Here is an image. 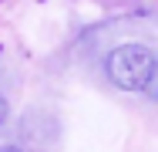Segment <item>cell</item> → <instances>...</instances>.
<instances>
[{"label": "cell", "instance_id": "1", "mask_svg": "<svg viewBox=\"0 0 158 152\" xmlns=\"http://www.w3.org/2000/svg\"><path fill=\"white\" fill-rule=\"evenodd\" d=\"M158 74V54L148 44H121L108 54V78L121 91H148Z\"/></svg>", "mask_w": 158, "mask_h": 152}, {"label": "cell", "instance_id": "2", "mask_svg": "<svg viewBox=\"0 0 158 152\" xmlns=\"http://www.w3.org/2000/svg\"><path fill=\"white\" fill-rule=\"evenodd\" d=\"M7 118H10V105H7V98L0 95V128L7 125Z\"/></svg>", "mask_w": 158, "mask_h": 152}, {"label": "cell", "instance_id": "3", "mask_svg": "<svg viewBox=\"0 0 158 152\" xmlns=\"http://www.w3.org/2000/svg\"><path fill=\"white\" fill-rule=\"evenodd\" d=\"M148 95H152V98H158V74H155V81L148 85Z\"/></svg>", "mask_w": 158, "mask_h": 152}, {"label": "cell", "instance_id": "4", "mask_svg": "<svg viewBox=\"0 0 158 152\" xmlns=\"http://www.w3.org/2000/svg\"><path fill=\"white\" fill-rule=\"evenodd\" d=\"M0 152H20V149H14V145H0Z\"/></svg>", "mask_w": 158, "mask_h": 152}]
</instances>
